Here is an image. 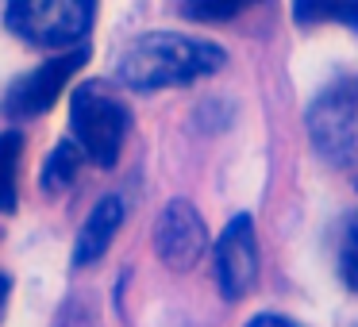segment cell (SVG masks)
Returning a JSON list of instances; mask_svg holds the SVG:
<instances>
[{
    "label": "cell",
    "mask_w": 358,
    "mask_h": 327,
    "mask_svg": "<svg viewBox=\"0 0 358 327\" xmlns=\"http://www.w3.org/2000/svg\"><path fill=\"white\" fill-rule=\"evenodd\" d=\"M224 62H227L224 47H216L208 39L178 35V31H150V35H139L120 54L116 78L127 89L155 93V89L193 85V81L216 73Z\"/></svg>",
    "instance_id": "6da1fadb"
},
{
    "label": "cell",
    "mask_w": 358,
    "mask_h": 327,
    "mask_svg": "<svg viewBox=\"0 0 358 327\" xmlns=\"http://www.w3.org/2000/svg\"><path fill=\"white\" fill-rule=\"evenodd\" d=\"M127 131H131V112L101 81H85L70 93V135L73 147L89 162L104 166V170L116 166Z\"/></svg>",
    "instance_id": "7a4b0ae2"
},
{
    "label": "cell",
    "mask_w": 358,
    "mask_h": 327,
    "mask_svg": "<svg viewBox=\"0 0 358 327\" xmlns=\"http://www.w3.org/2000/svg\"><path fill=\"white\" fill-rule=\"evenodd\" d=\"M96 0H8L4 24L43 50H70L89 35Z\"/></svg>",
    "instance_id": "3957f363"
},
{
    "label": "cell",
    "mask_w": 358,
    "mask_h": 327,
    "mask_svg": "<svg viewBox=\"0 0 358 327\" xmlns=\"http://www.w3.org/2000/svg\"><path fill=\"white\" fill-rule=\"evenodd\" d=\"M308 139L324 162L339 170L358 166V78L335 81L312 101Z\"/></svg>",
    "instance_id": "277c9868"
},
{
    "label": "cell",
    "mask_w": 358,
    "mask_h": 327,
    "mask_svg": "<svg viewBox=\"0 0 358 327\" xmlns=\"http://www.w3.org/2000/svg\"><path fill=\"white\" fill-rule=\"evenodd\" d=\"M89 62V47H70L66 54L50 58V62L35 66L31 73H24V78L16 81V85L8 89V96H4V108H8V116L16 119H31V116H43V112L50 108V104L58 101V96L66 93V85H70V78L81 70V66Z\"/></svg>",
    "instance_id": "5b68a950"
},
{
    "label": "cell",
    "mask_w": 358,
    "mask_h": 327,
    "mask_svg": "<svg viewBox=\"0 0 358 327\" xmlns=\"http://www.w3.org/2000/svg\"><path fill=\"white\" fill-rule=\"evenodd\" d=\"M155 250L173 273L193 270L208 250V227L189 201H170L155 224Z\"/></svg>",
    "instance_id": "8992f818"
},
{
    "label": "cell",
    "mask_w": 358,
    "mask_h": 327,
    "mask_svg": "<svg viewBox=\"0 0 358 327\" xmlns=\"http://www.w3.org/2000/svg\"><path fill=\"white\" fill-rule=\"evenodd\" d=\"M258 281V239L250 216H235L216 242V285L227 300H243Z\"/></svg>",
    "instance_id": "52a82bcc"
},
{
    "label": "cell",
    "mask_w": 358,
    "mask_h": 327,
    "mask_svg": "<svg viewBox=\"0 0 358 327\" xmlns=\"http://www.w3.org/2000/svg\"><path fill=\"white\" fill-rule=\"evenodd\" d=\"M120 224H124V201L120 196H104L93 212H89L85 227L78 231V247H73V266H93L96 258H104V250L112 247Z\"/></svg>",
    "instance_id": "ba28073f"
},
{
    "label": "cell",
    "mask_w": 358,
    "mask_h": 327,
    "mask_svg": "<svg viewBox=\"0 0 358 327\" xmlns=\"http://www.w3.org/2000/svg\"><path fill=\"white\" fill-rule=\"evenodd\" d=\"M20 170H24V135H0V216H12L20 201Z\"/></svg>",
    "instance_id": "9c48e42d"
},
{
    "label": "cell",
    "mask_w": 358,
    "mask_h": 327,
    "mask_svg": "<svg viewBox=\"0 0 358 327\" xmlns=\"http://www.w3.org/2000/svg\"><path fill=\"white\" fill-rule=\"evenodd\" d=\"M293 20L304 27L347 24L358 31V0H293Z\"/></svg>",
    "instance_id": "30bf717a"
},
{
    "label": "cell",
    "mask_w": 358,
    "mask_h": 327,
    "mask_svg": "<svg viewBox=\"0 0 358 327\" xmlns=\"http://www.w3.org/2000/svg\"><path fill=\"white\" fill-rule=\"evenodd\" d=\"M81 150L73 147V139L58 143L55 150H50L47 166H43V185H47V193H62V189L73 185V177H78V166H81Z\"/></svg>",
    "instance_id": "8fae6325"
},
{
    "label": "cell",
    "mask_w": 358,
    "mask_h": 327,
    "mask_svg": "<svg viewBox=\"0 0 358 327\" xmlns=\"http://www.w3.org/2000/svg\"><path fill=\"white\" fill-rule=\"evenodd\" d=\"M262 0H185V16L196 24H227Z\"/></svg>",
    "instance_id": "7c38bea8"
},
{
    "label": "cell",
    "mask_w": 358,
    "mask_h": 327,
    "mask_svg": "<svg viewBox=\"0 0 358 327\" xmlns=\"http://www.w3.org/2000/svg\"><path fill=\"white\" fill-rule=\"evenodd\" d=\"M335 266H339V277L350 293H358V212L347 216L339 235V250H335Z\"/></svg>",
    "instance_id": "4fadbf2b"
},
{
    "label": "cell",
    "mask_w": 358,
    "mask_h": 327,
    "mask_svg": "<svg viewBox=\"0 0 358 327\" xmlns=\"http://www.w3.org/2000/svg\"><path fill=\"white\" fill-rule=\"evenodd\" d=\"M247 327H301V324H293V319H285V316H255Z\"/></svg>",
    "instance_id": "5bb4252c"
},
{
    "label": "cell",
    "mask_w": 358,
    "mask_h": 327,
    "mask_svg": "<svg viewBox=\"0 0 358 327\" xmlns=\"http://www.w3.org/2000/svg\"><path fill=\"white\" fill-rule=\"evenodd\" d=\"M8 296H12V277L0 273V319H4V308H8Z\"/></svg>",
    "instance_id": "9a60e30c"
}]
</instances>
